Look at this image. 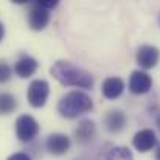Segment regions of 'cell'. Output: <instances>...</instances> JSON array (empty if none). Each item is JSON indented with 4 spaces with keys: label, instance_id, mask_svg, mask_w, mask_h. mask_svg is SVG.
I'll list each match as a JSON object with an SVG mask.
<instances>
[{
    "label": "cell",
    "instance_id": "obj_7",
    "mask_svg": "<svg viewBox=\"0 0 160 160\" xmlns=\"http://www.w3.org/2000/svg\"><path fill=\"white\" fill-rule=\"evenodd\" d=\"M152 87V78L143 72V70H135L131 73L129 78V90L135 95H143L148 93Z\"/></svg>",
    "mask_w": 160,
    "mask_h": 160
},
{
    "label": "cell",
    "instance_id": "obj_10",
    "mask_svg": "<svg viewBox=\"0 0 160 160\" xmlns=\"http://www.w3.org/2000/svg\"><path fill=\"white\" fill-rule=\"evenodd\" d=\"M101 92L107 100H117L124 92V81L118 76H110V78L104 79Z\"/></svg>",
    "mask_w": 160,
    "mask_h": 160
},
{
    "label": "cell",
    "instance_id": "obj_2",
    "mask_svg": "<svg viewBox=\"0 0 160 160\" xmlns=\"http://www.w3.org/2000/svg\"><path fill=\"white\" fill-rule=\"evenodd\" d=\"M93 109L92 98L84 92H68L65 93L61 101L58 103V110L65 118H76L86 112H90Z\"/></svg>",
    "mask_w": 160,
    "mask_h": 160
},
{
    "label": "cell",
    "instance_id": "obj_14",
    "mask_svg": "<svg viewBox=\"0 0 160 160\" xmlns=\"http://www.w3.org/2000/svg\"><path fill=\"white\" fill-rule=\"evenodd\" d=\"M17 107V100L11 93H0V115H8Z\"/></svg>",
    "mask_w": 160,
    "mask_h": 160
},
{
    "label": "cell",
    "instance_id": "obj_18",
    "mask_svg": "<svg viewBox=\"0 0 160 160\" xmlns=\"http://www.w3.org/2000/svg\"><path fill=\"white\" fill-rule=\"evenodd\" d=\"M6 160H31V157L28 154H25V152H16V154L9 156Z\"/></svg>",
    "mask_w": 160,
    "mask_h": 160
},
{
    "label": "cell",
    "instance_id": "obj_5",
    "mask_svg": "<svg viewBox=\"0 0 160 160\" xmlns=\"http://www.w3.org/2000/svg\"><path fill=\"white\" fill-rule=\"evenodd\" d=\"M50 22V11L42 8L38 2L31 5L28 11V25L34 31H42Z\"/></svg>",
    "mask_w": 160,
    "mask_h": 160
},
{
    "label": "cell",
    "instance_id": "obj_19",
    "mask_svg": "<svg viewBox=\"0 0 160 160\" xmlns=\"http://www.w3.org/2000/svg\"><path fill=\"white\" fill-rule=\"evenodd\" d=\"M3 38H5V27H3V23L0 22V42L3 41Z\"/></svg>",
    "mask_w": 160,
    "mask_h": 160
},
{
    "label": "cell",
    "instance_id": "obj_6",
    "mask_svg": "<svg viewBox=\"0 0 160 160\" xmlns=\"http://www.w3.org/2000/svg\"><path fill=\"white\" fill-rule=\"evenodd\" d=\"M159 59H160V52L159 48L154 47V45H142L137 50V54H135L137 64L142 68H145V70L154 68L159 64Z\"/></svg>",
    "mask_w": 160,
    "mask_h": 160
},
{
    "label": "cell",
    "instance_id": "obj_8",
    "mask_svg": "<svg viewBox=\"0 0 160 160\" xmlns=\"http://www.w3.org/2000/svg\"><path fill=\"white\" fill-rule=\"evenodd\" d=\"M132 145L137 151L140 152H148L151 151L154 146H157V137L156 132L152 129H142L138 131L134 138H132Z\"/></svg>",
    "mask_w": 160,
    "mask_h": 160
},
{
    "label": "cell",
    "instance_id": "obj_3",
    "mask_svg": "<svg viewBox=\"0 0 160 160\" xmlns=\"http://www.w3.org/2000/svg\"><path fill=\"white\" fill-rule=\"evenodd\" d=\"M48 95H50V86L45 79H34L30 82L27 90V98L33 107L36 109L44 107L48 100Z\"/></svg>",
    "mask_w": 160,
    "mask_h": 160
},
{
    "label": "cell",
    "instance_id": "obj_4",
    "mask_svg": "<svg viewBox=\"0 0 160 160\" xmlns=\"http://www.w3.org/2000/svg\"><path fill=\"white\" fill-rule=\"evenodd\" d=\"M39 134V123L28 113L20 115L16 120V135L20 142H31Z\"/></svg>",
    "mask_w": 160,
    "mask_h": 160
},
{
    "label": "cell",
    "instance_id": "obj_12",
    "mask_svg": "<svg viewBox=\"0 0 160 160\" xmlns=\"http://www.w3.org/2000/svg\"><path fill=\"white\" fill-rule=\"evenodd\" d=\"M104 124L109 132L117 134L126 126V115L121 110H109L104 117Z\"/></svg>",
    "mask_w": 160,
    "mask_h": 160
},
{
    "label": "cell",
    "instance_id": "obj_16",
    "mask_svg": "<svg viewBox=\"0 0 160 160\" xmlns=\"http://www.w3.org/2000/svg\"><path fill=\"white\" fill-rule=\"evenodd\" d=\"M11 73H12L11 67H9L6 62H0V84L6 82V81L11 78Z\"/></svg>",
    "mask_w": 160,
    "mask_h": 160
},
{
    "label": "cell",
    "instance_id": "obj_20",
    "mask_svg": "<svg viewBox=\"0 0 160 160\" xmlns=\"http://www.w3.org/2000/svg\"><path fill=\"white\" fill-rule=\"evenodd\" d=\"M156 160H160V145H157V149H156Z\"/></svg>",
    "mask_w": 160,
    "mask_h": 160
},
{
    "label": "cell",
    "instance_id": "obj_9",
    "mask_svg": "<svg viewBox=\"0 0 160 160\" xmlns=\"http://www.w3.org/2000/svg\"><path fill=\"white\" fill-rule=\"evenodd\" d=\"M70 138L65 135V134H52L47 142H45V146H47V151L53 156H62L65 154L68 149H70Z\"/></svg>",
    "mask_w": 160,
    "mask_h": 160
},
{
    "label": "cell",
    "instance_id": "obj_1",
    "mask_svg": "<svg viewBox=\"0 0 160 160\" xmlns=\"http://www.w3.org/2000/svg\"><path fill=\"white\" fill-rule=\"evenodd\" d=\"M50 75L58 82H61L62 86H68V87L90 89L95 82L93 76L87 70L68 61H56L50 68Z\"/></svg>",
    "mask_w": 160,
    "mask_h": 160
},
{
    "label": "cell",
    "instance_id": "obj_17",
    "mask_svg": "<svg viewBox=\"0 0 160 160\" xmlns=\"http://www.w3.org/2000/svg\"><path fill=\"white\" fill-rule=\"evenodd\" d=\"M38 3H39V5L42 6V8H45V9H48V11H50V9H53V8H56V6H58V2H56V0H39Z\"/></svg>",
    "mask_w": 160,
    "mask_h": 160
},
{
    "label": "cell",
    "instance_id": "obj_13",
    "mask_svg": "<svg viewBox=\"0 0 160 160\" xmlns=\"http://www.w3.org/2000/svg\"><path fill=\"white\" fill-rule=\"evenodd\" d=\"M95 131H97V128H95V123L92 120H82L75 131V137L79 143L84 145V143L92 140V137L95 135Z\"/></svg>",
    "mask_w": 160,
    "mask_h": 160
},
{
    "label": "cell",
    "instance_id": "obj_11",
    "mask_svg": "<svg viewBox=\"0 0 160 160\" xmlns=\"http://www.w3.org/2000/svg\"><path fill=\"white\" fill-rule=\"evenodd\" d=\"M36 70H38V61L31 56H22L14 65L16 75L19 78H23V79L33 76L36 73Z\"/></svg>",
    "mask_w": 160,
    "mask_h": 160
},
{
    "label": "cell",
    "instance_id": "obj_15",
    "mask_svg": "<svg viewBox=\"0 0 160 160\" xmlns=\"http://www.w3.org/2000/svg\"><path fill=\"white\" fill-rule=\"evenodd\" d=\"M106 160H134V156L126 146H115L107 152Z\"/></svg>",
    "mask_w": 160,
    "mask_h": 160
}]
</instances>
